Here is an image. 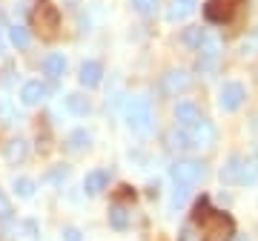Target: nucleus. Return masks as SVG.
<instances>
[{"instance_id": "1", "label": "nucleus", "mask_w": 258, "mask_h": 241, "mask_svg": "<svg viewBox=\"0 0 258 241\" xmlns=\"http://www.w3.org/2000/svg\"><path fill=\"white\" fill-rule=\"evenodd\" d=\"M123 120H126L129 130L135 132V135H141V138L152 135V130H155V115H152L149 98H144V95L126 98V103H123Z\"/></svg>"}, {"instance_id": "2", "label": "nucleus", "mask_w": 258, "mask_h": 241, "mask_svg": "<svg viewBox=\"0 0 258 241\" xmlns=\"http://www.w3.org/2000/svg\"><path fill=\"white\" fill-rule=\"evenodd\" d=\"M235 227L232 218L224 213H207L201 215V241H232Z\"/></svg>"}, {"instance_id": "3", "label": "nucleus", "mask_w": 258, "mask_h": 241, "mask_svg": "<svg viewBox=\"0 0 258 241\" xmlns=\"http://www.w3.org/2000/svg\"><path fill=\"white\" fill-rule=\"evenodd\" d=\"M32 26L40 32L43 37H55L57 26H60V12L49 3V0H40L32 12Z\"/></svg>"}, {"instance_id": "4", "label": "nucleus", "mask_w": 258, "mask_h": 241, "mask_svg": "<svg viewBox=\"0 0 258 241\" xmlns=\"http://www.w3.org/2000/svg\"><path fill=\"white\" fill-rule=\"evenodd\" d=\"M169 175H172L175 184L195 187V184H201V181H204L207 169H204L201 161H189V158H184V161H175V164L169 167Z\"/></svg>"}, {"instance_id": "5", "label": "nucleus", "mask_w": 258, "mask_h": 241, "mask_svg": "<svg viewBox=\"0 0 258 241\" xmlns=\"http://www.w3.org/2000/svg\"><path fill=\"white\" fill-rule=\"evenodd\" d=\"M221 61V37L218 35H204L201 46H198V69L212 72Z\"/></svg>"}, {"instance_id": "6", "label": "nucleus", "mask_w": 258, "mask_h": 241, "mask_svg": "<svg viewBox=\"0 0 258 241\" xmlns=\"http://www.w3.org/2000/svg\"><path fill=\"white\" fill-rule=\"evenodd\" d=\"M186 135H189V144H192V147H212L215 138H218L212 120H204V118L198 120V124H192V127H186Z\"/></svg>"}, {"instance_id": "7", "label": "nucleus", "mask_w": 258, "mask_h": 241, "mask_svg": "<svg viewBox=\"0 0 258 241\" xmlns=\"http://www.w3.org/2000/svg\"><path fill=\"white\" fill-rule=\"evenodd\" d=\"M244 98H247L244 86L235 84V81H230V84H224L221 92H218V106H221L224 112H235L241 103H244Z\"/></svg>"}, {"instance_id": "8", "label": "nucleus", "mask_w": 258, "mask_h": 241, "mask_svg": "<svg viewBox=\"0 0 258 241\" xmlns=\"http://www.w3.org/2000/svg\"><path fill=\"white\" fill-rule=\"evenodd\" d=\"M192 86V75L186 69H169L164 75V92L166 95H178V92H186Z\"/></svg>"}, {"instance_id": "9", "label": "nucleus", "mask_w": 258, "mask_h": 241, "mask_svg": "<svg viewBox=\"0 0 258 241\" xmlns=\"http://www.w3.org/2000/svg\"><path fill=\"white\" fill-rule=\"evenodd\" d=\"M103 78V66L98 64V61H83L81 64V72H78V81H81V86H86V89H95V86L101 84Z\"/></svg>"}, {"instance_id": "10", "label": "nucleus", "mask_w": 258, "mask_h": 241, "mask_svg": "<svg viewBox=\"0 0 258 241\" xmlns=\"http://www.w3.org/2000/svg\"><path fill=\"white\" fill-rule=\"evenodd\" d=\"M46 98H49V86L40 84V81H29L20 89V101L26 103V106H37V103L46 101Z\"/></svg>"}, {"instance_id": "11", "label": "nucleus", "mask_w": 258, "mask_h": 241, "mask_svg": "<svg viewBox=\"0 0 258 241\" xmlns=\"http://www.w3.org/2000/svg\"><path fill=\"white\" fill-rule=\"evenodd\" d=\"M244 161L247 158H241V155H232L227 164H224V169H221V181L224 184H241L244 181Z\"/></svg>"}, {"instance_id": "12", "label": "nucleus", "mask_w": 258, "mask_h": 241, "mask_svg": "<svg viewBox=\"0 0 258 241\" xmlns=\"http://www.w3.org/2000/svg\"><path fill=\"white\" fill-rule=\"evenodd\" d=\"M106 184H109V172L106 169H92V172H86V178H83L86 195H101L106 190Z\"/></svg>"}, {"instance_id": "13", "label": "nucleus", "mask_w": 258, "mask_h": 241, "mask_svg": "<svg viewBox=\"0 0 258 241\" xmlns=\"http://www.w3.org/2000/svg\"><path fill=\"white\" fill-rule=\"evenodd\" d=\"M175 120H178V127H192V124L201 120V112H198V106L192 101H181L175 106Z\"/></svg>"}, {"instance_id": "14", "label": "nucleus", "mask_w": 258, "mask_h": 241, "mask_svg": "<svg viewBox=\"0 0 258 241\" xmlns=\"http://www.w3.org/2000/svg\"><path fill=\"white\" fill-rule=\"evenodd\" d=\"M26 155H29V144L23 138L9 141V144H6V149H3V158H6L9 164H23V161H26Z\"/></svg>"}, {"instance_id": "15", "label": "nucleus", "mask_w": 258, "mask_h": 241, "mask_svg": "<svg viewBox=\"0 0 258 241\" xmlns=\"http://www.w3.org/2000/svg\"><path fill=\"white\" fill-rule=\"evenodd\" d=\"M43 72H46V78L49 81H60L63 78V72H66V61H63V55H46L43 57Z\"/></svg>"}, {"instance_id": "16", "label": "nucleus", "mask_w": 258, "mask_h": 241, "mask_svg": "<svg viewBox=\"0 0 258 241\" xmlns=\"http://www.w3.org/2000/svg\"><path fill=\"white\" fill-rule=\"evenodd\" d=\"M195 3H198V0H172V6H169V12H166V18L172 20V23L186 20L195 12Z\"/></svg>"}, {"instance_id": "17", "label": "nucleus", "mask_w": 258, "mask_h": 241, "mask_svg": "<svg viewBox=\"0 0 258 241\" xmlns=\"http://www.w3.org/2000/svg\"><path fill=\"white\" fill-rule=\"evenodd\" d=\"M66 109L72 112V115H78V118H83V115H89V109H92V103H89V98L81 92H72L69 98H66Z\"/></svg>"}, {"instance_id": "18", "label": "nucleus", "mask_w": 258, "mask_h": 241, "mask_svg": "<svg viewBox=\"0 0 258 241\" xmlns=\"http://www.w3.org/2000/svg\"><path fill=\"white\" fill-rule=\"evenodd\" d=\"M204 15L212 20V23H221V20L230 18V3H221V0H210L204 6Z\"/></svg>"}, {"instance_id": "19", "label": "nucleus", "mask_w": 258, "mask_h": 241, "mask_svg": "<svg viewBox=\"0 0 258 241\" xmlns=\"http://www.w3.org/2000/svg\"><path fill=\"white\" fill-rule=\"evenodd\" d=\"M129 221H132V215H129L126 207H120V204L109 207V224L115 227V230H126Z\"/></svg>"}, {"instance_id": "20", "label": "nucleus", "mask_w": 258, "mask_h": 241, "mask_svg": "<svg viewBox=\"0 0 258 241\" xmlns=\"http://www.w3.org/2000/svg\"><path fill=\"white\" fill-rule=\"evenodd\" d=\"M186 201H189V187L175 184V190H172V195H169V213H178Z\"/></svg>"}, {"instance_id": "21", "label": "nucleus", "mask_w": 258, "mask_h": 241, "mask_svg": "<svg viewBox=\"0 0 258 241\" xmlns=\"http://www.w3.org/2000/svg\"><path fill=\"white\" fill-rule=\"evenodd\" d=\"M66 144H69V149H72V152H83V149L92 144V135H89L86 130H75L72 135H69V141H66Z\"/></svg>"}, {"instance_id": "22", "label": "nucleus", "mask_w": 258, "mask_h": 241, "mask_svg": "<svg viewBox=\"0 0 258 241\" xmlns=\"http://www.w3.org/2000/svg\"><path fill=\"white\" fill-rule=\"evenodd\" d=\"M9 40L15 43L18 49H26L29 43H32V37H29V29L20 26V23H15V26L9 29Z\"/></svg>"}, {"instance_id": "23", "label": "nucleus", "mask_w": 258, "mask_h": 241, "mask_svg": "<svg viewBox=\"0 0 258 241\" xmlns=\"http://www.w3.org/2000/svg\"><path fill=\"white\" fill-rule=\"evenodd\" d=\"M169 147L172 149H192L189 135H186V127H175V130L169 132Z\"/></svg>"}, {"instance_id": "24", "label": "nucleus", "mask_w": 258, "mask_h": 241, "mask_svg": "<svg viewBox=\"0 0 258 241\" xmlns=\"http://www.w3.org/2000/svg\"><path fill=\"white\" fill-rule=\"evenodd\" d=\"M132 6H135V12L144 15V18H155L161 0H132Z\"/></svg>"}, {"instance_id": "25", "label": "nucleus", "mask_w": 258, "mask_h": 241, "mask_svg": "<svg viewBox=\"0 0 258 241\" xmlns=\"http://www.w3.org/2000/svg\"><path fill=\"white\" fill-rule=\"evenodd\" d=\"M204 35H207V32H204L201 26H189L184 32V43L186 46H192V49H198L201 46V40H204Z\"/></svg>"}, {"instance_id": "26", "label": "nucleus", "mask_w": 258, "mask_h": 241, "mask_svg": "<svg viewBox=\"0 0 258 241\" xmlns=\"http://www.w3.org/2000/svg\"><path fill=\"white\" fill-rule=\"evenodd\" d=\"M15 193L20 198H32L35 195V181L32 178H15Z\"/></svg>"}, {"instance_id": "27", "label": "nucleus", "mask_w": 258, "mask_h": 241, "mask_svg": "<svg viewBox=\"0 0 258 241\" xmlns=\"http://www.w3.org/2000/svg\"><path fill=\"white\" fill-rule=\"evenodd\" d=\"M0 120H3V124H15V120H18V112H15V106H12L6 98H0Z\"/></svg>"}, {"instance_id": "28", "label": "nucleus", "mask_w": 258, "mask_h": 241, "mask_svg": "<svg viewBox=\"0 0 258 241\" xmlns=\"http://www.w3.org/2000/svg\"><path fill=\"white\" fill-rule=\"evenodd\" d=\"M241 55H258V32L241 40Z\"/></svg>"}, {"instance_id": "29", "label": "nucleus", "mask_w": 258, "mask_h": 241, "mask_svg": "<svg viewBox=\"0 0 258 241\" xmlns=\"http://www.w3.org/2000/svg\"><path fill=\"white\" fill-rule=\"evenodd\" d=\"M12 213H15V210H12L9 195H6L3 190H0V221H3V224H6V221H12Z\"/></svg>"}, {"instance_id": "30", "label": "nucleus", "mask_w": 258, "mask_h": 241, "mask_svg": "<svg viewBox=\"0 0 258 241\" xmlns=\"http://www.w3.org/2000/svg\"><path fill=\"white\" fill-rule=\"evenodd\" d=\"M66 175H69V169H66V167H55V169L46 175V181H49V184H55V187H63Z\"/></svg>"}, {"instance_id": "31", "label": "nucleus", "mask_w": 258, "mask_h": 241, "mask_svg": "<svg viewBox=\"0 0 258 241\" xmlns=\"http://www.w3.org/2000/svg\"><path fill=\"white\" fill-rule=\"evenodd\" d=\"M63 241H81V232L75 230V227H69V230L63 232Z\"/></svg>"}, {"instance_id": "32", "label": "nucleus", "mask_w": 258, "mask_h": 241, "mask_svg": "<svg viewBox=\"0 0 258 241\" xmlns=\"http://www.w3.org/2000/svg\"><path fill=\"white\" fill-rule=\"evenodd\" d=\"M178 241H195L192 238V227H184V230H181V235H178Z\"/></svg>"}, {"instance_id": "33", "label": "nucleus", "mask_w": 258, "mask_h": 241, "mask_svg": "<svg viewBox=\"0 0 258 241\" xmlns=\"http://www.w3.org/2000/svg\"><path fill=\"white\" fill-rule=\"evenodd\" d=\"M3 49H6V40H3V35H0V55H3Z\"/></svg>"}, {"instance_id": "34", "label": "nucleus", "mask_w": 258, "mask_h": 241, "mask_svg": "<svg viewBox=\"0 0 258 241\" xmlns=\"http://www.w3.org/2000/svg\"><path fill=\"white\" fill-rule=\"evenodd\" d=\"M252 161H255V164H258V149H255V155H252Z\"/></svg>"}, {"instance_id": "35", "label": "nucleus", "mask_w": 258, "mask_h": 241, "mask_svg": "<svg viewBox=\"0 0 258 241\" xmlns=\"http://www.w3.org/2000/svg\"><path fill=\"white\" fill-rule=\"evenodd\" d=\"M69 3H78V0H69Z\"/></svg>"}, {"instance_id": "36", "label": "nucleus", "mask_w": 258, "mask_h": 241, "mask_svg": "<svg viewBox=\"0 0 258 241\" xmlns=\"http://www.w3.org/2000/svg\"><path fill=\"white\" fill-rule=\"evenodd\" d=\"M238 241H244V238H238Z\"/></svg>"}]
</instances>
